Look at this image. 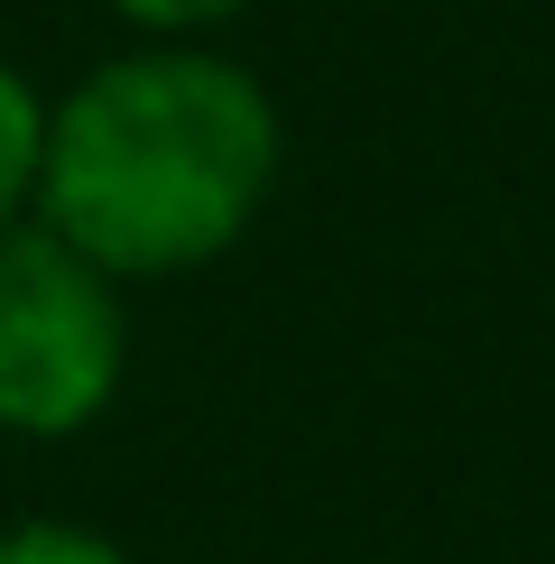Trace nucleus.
Wrapping results in <instances>:
<instances>
[{"label": "nucleus", "instance_id": "7ed1b4c3", "mask_svg": "<svg viewBox=\"0 0 555 564\" xmlns=\"http://www.w3.org/2000/svg\"><path fill=\"white\" fill-rule=\"evenodd\" d=\"M37 158H46V111H37V93L0 65V231H10V214L29 204Z\"/></svg>", "mask_w": 555, "mask_h": 564}, {"label": "nucleus", "instance_id": "39448f33", "mask_svg": "<svg viewBox=\"0 0 555 564\" xmlns=\"http://www.w3.org/2000/svg\"><path fill=\"white\" fill-rule=\"evenodd\" d=\"M121 19H139V29H204V19H231L241 0H111Z\"/></svg>", "mask_w": 555, "mask_h": 564}, {"label": "nucleus", "instance_id": "f03ea898", "mask_svg": "<svg viewBox=\"0 0 555 564\" xmlns=\"http://www.w3.org/2000/svg\"><path fill=\"white\" fill-rule=\"evenodd\" d=\"M121 380V305L56 231H0V426L65 435Z\"/></svg>", "mask_w": 555, "mask_h": 564}, {"label": "nucleus", "instance_id": "20e7f679", "mask_svg": "<svg viewBox=\"0 0 555 564\" xmlns=\"http://www.w3.org/2000/svg\"><path fill=\"white\" fill-rule=\"evenodd\" d=\"M0 564H121V546H102L84 528H19L0 536Z\"/></svg>", "mask_w": 555, "mask_h": 564}, {"label": "nucleus", "instance_id": "f257e3e1", "mask_svg": "<svg viewBox=\"0 0 555 564\" xmlns=\"http://www.w3.org/2000/svg\"><path fill=\"white\" fill-rule=\"evenodd\" d=\"M278 176V111L222 56H121L46 121V231L92 269H195L250 231Z\"/></svg>", "mask_w": 555, "mask_h": 564}]
</instances>
